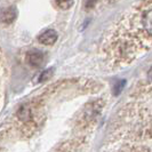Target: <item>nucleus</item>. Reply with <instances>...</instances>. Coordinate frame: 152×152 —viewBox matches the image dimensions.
<instances>
[{
    "label": "nucleus",
    "mask_w": 152,
    "mask_h": 152,
    "mask_svg": "<svg viewBox=\"0 0 152 152\" xmlns=\"http://www.w3.org/2000/svg\"><path fill=\"white\" fill-rule=\"evenodd\" d=\"M16 17H17V10L15 7L9 6L0 10V22L5 23V24L13 23L16 20Z\"/></svg>",
    "instance_id": "nucleus-3"
},
{
    "label": "nucleus",
    "mask_w": 152,
    "mask_h": 152,
    "mask_svg": "<svg viewBox=\"0 0 152 152\" xmlns=\"http://www.w3.org/2000/svg\"><path fill=\"white\" fill-rule=\"evenodd\" d=\"M26 61L33 68H39L42 65V63L45 61V56L44 54L39 50H31L26 55Z\"/></svg>",
    "instance_id": "nucleus-4"
},
{
    "label": "nucleus",
    "mask_w": 152,
    "mask_h": 152,
    "mask_svg": "<svg viewBox=\"0 0 152 152\" xmlns=\"http://www.w3.org/2000/svg\"><path fill=\"white\" fill-rule=\"evenodd\" d=\"M57 32L53 29H48V30H45L44 32H41L38 36V41L41 44V45L45 46H52L54 45L56 41H57Z\"/></svg>",
    "instance_id": "nucleus-2"
},
{
    "label": "nucleus",
    "mask_w": 152,
    "mask_h": 152,
    "mask_svg": "<svg viewBox=\"0 0 152 152\" xmlns=\"http://www.w3.org/2000/svg\"><path fill=\"white\" fill-rule=\"evenodd\" d=\"M53 69H48V70H45L42 73H40V76L38 78V83H44L46 80H48L53 75Z\"/></svg>",
    "instance_id": "nucleus-7"
},
{
    "label": "nucleus",
    "mask_w": 152,
    "mask_h": 152,
    "mask_svg": "<svg viewBox=\"0 0 152 152\" xmlns=\"http://www.w3.org/2000/svg\"><path fill=\"white\" fill-rule=\"evenodd\" d=\"M124 86H125V80H120V81H118L115 86H114L113 88V93L115 95H118V94H120V91H122V88H124Z\"/></svg>",
    "instance_id": "nucleus-8"
},
{
    "label": "nucleus",
    "mask_w": 152,
    "mask_h": 152,
    "mask_svg": "<svg viewBox=\"0 0 152 152\" xmlns=\"http://www.w3.org/2000/svg\"><path fill=\"white\" fill-rule=\"evenodd\" d=\"M17 117L20 120H22L24 122H29L32 118V113H31V107L28 104H24L18 109L17 111Z\"/></svg>",
    "instance_id": "nucleus-5"
},
{
    "label": "nucleus",
    "mask_w": 152,
    "mask_h": 152,
    "mask_svg": "<svg viewBox=\"0 0 152 152\" xmlns=\"http://www.w3.org/2000/svg\"><path fill=\"white\" fill-rule=\"evenodd\" d=\"M148 77H149V79L152 81V66L150 68V70L148 71Z\"/></svg>",
    "instance_id": "nucleus-9"
},
{
    "label": "nucleus",
    "mask_w": 152,
    "mask_h": 152,
    "mask_svg": "<svg viewBox=\"0 0 152 152\" xmlns=\"http://www.w3.org/2000/svg\"><path fill=\"white\" fill-rule=\"evenodd\" d=\"M55 1H56L57 7L63 10L70 9L73 6V2H75V0H55Z\"/></svg>",
    "instance_id": "nucleus-6"
},
{
    "label": "nucleus",
    "mask_w": 152,
    "mask_h": 152,
    "mask_svg": "<svg viewBox=\"0 0 152 152\" xmlns=\"http://www.w3.org/2000/svg\"><path fill=\"white\" fill-rule=\"evenodd\" d=\"M134 18H128L129 21L138 23V28L145 36L152 37V0L143 1L141 7L133 14Z\"/></svg>",
    "instance_id": "nucleus-1"
}]
</instances>
